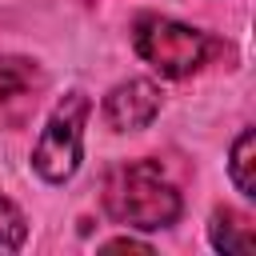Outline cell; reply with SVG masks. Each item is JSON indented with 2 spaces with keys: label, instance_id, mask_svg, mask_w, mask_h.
<instances>
[{
  "label": "cell",
  "instance_id": "cell-1",
  "mask_svg": "<svg viewBox=\"0 0 256 256\" xmlns=\"http://www.w3.org/2000/svg\"><path fill=\"white\" fill-rule=\"evenodd\" d=\"M104 212L136 232H160L172 228L180 216V192L176 184L164 176V168L156 160H132V164H116L104 176Z\"/></svg>",
  "mask_w": 256,
  "mask_h": 256
},
{
  "label": "cell",
  "instance_id": "cell-2",
  "mask_svg": "<svg viewBox=\"0 0 256 256\" xmlns=\"http://www.w3.org/2000/svg\"><path fill=\"white\" fill-rule=\"evenodd\" d=\"M132 44H136L140 60L168 80L192 76L196 68L208 64V52H212V40L200 28L168 20V16H140L132 28Z\"/></svg>",
  "mask_w": 256,
  "mask_h": 256
},
{
  "label": "cell",
  "instance_id": "cell-3",
  "mask_svg": "<svg viewBox=\"0 0 256 256\" xmlns=\"http://www.w3.org/2000/svg\"><path fill=\"white\" fill-rule=\"evenodd\" d=\"M88 96L84 92H68L48 124L40 128V140L32 148V168L48 180V184H64L72 180V172L80 168V156H84V124H88Z\"/></svg>",
  "mask_w": 256,
  "mask_h": 256
},
{
  "label": "cell",
  "instance_id": "cell-4",
  "mask_svg": "<svg viewBox=\"0 0 256 256\" xmlns=\"http://www.w3.org/2000/svg\"><path fill=\"white\" fill-rule=\"evenodd\" d=\"M160 112V88L152 80H124L104 96V124L112 132L148 128Z\"/></svg>",
  "mask_w": 256,
  "mask_h": 256
},
{
  "label": "cell",
  "instance_id": "cell-5",
  "mask_svg": "<svg viewBox=\"0 0 256 256\" xmlns=\"http://www.w3.org/2000/svg\"><path fill=\"white\" fill-rule=\"evenodd\" d=\"M208 236H212V248L224 252V256H248V252L256 248L252 224H248L240 212H232V208H216V212H212Z\"/></svg>",
  "mask_w": 256,
  "mask_h": 256
},
{
  "label": "cell",
  "instance_id": "cell-6",
  "mask_svg": "<svg viewBox=\"0 0 256 256\" xmlns=\"http://www.w3.org/2000/svg\"><path fill=\"white\" fill-rule=\"evenodd\" d=\"M256 136H252V128H244L240 136H236V144H232V156H228V176H232V184H236V192L240 196H256Z\"/></svg>",
  "mask_w": 256,
  "mask_h": 256
},
{
  "label": "cell",
  "instance_id": "cell-7",
  "mask_svg": "<svg viewBox=\"0 0 256 256\" xmlns=\"http://www.w3.org/2000/svg\"><path fill=\"white\" fill-rule=\"evenodd\" d=\"M36 88V68L28 60H16V56H0V104L8 100H20Z\"/></svg>",
  "mask_w": 256,
  "mask_h": 256
},
{
  "label": "cell",
  "instance_id": "cell-8",
  "mask_svg": "<svg viewBox=\"0 0 256 256\" xmlns=\"http://www.w3.org/2000/svg\"><path fill=\"white\" fill-rule=\"evenodd\" d=\"M24 236H28V224H24L20 208L8 196H0V252H20Z\"/></svg>",
  "mask_w": 256,
  "mask_h": 256
},
{
  "label": "cell",
  "instance_id": "cell-9",
  "mask_svg": "<svg viewBox=\"0 0 256 256\" xmlns=\"http://www.w3.org/2000/svg\"><path fill=\"white\" fill-rule=\"evenodd\" d=\"M104 248H108V252H124V248H128V252H132V248H136V252H148V244H140V240H132V236H120V240H108Z\"/></svg>",
  "mask_w": 256,
  "mask_h": 256
}]
</instances>
